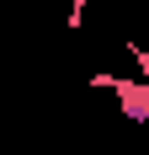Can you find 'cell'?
Returning a JSON list of instances; mask_svg holds the SVG:
<instances>
[{"label": "cell", "mask_w": 149, "mask_h": 155, "mask_svg": "<svg viewBox=\"0 0 149 155\" xmlns=\"http://www.w3.org/2000/svg\"><path fill=\"white\" fill-rule=\"evenodd\" d=\"M90 86L112 91L133 118H149V86H144V80H122V75H106V70H101V75H90Z\"/></svg>", "instance_id": "1"}]
</instances>
